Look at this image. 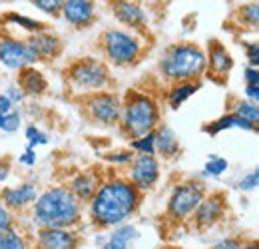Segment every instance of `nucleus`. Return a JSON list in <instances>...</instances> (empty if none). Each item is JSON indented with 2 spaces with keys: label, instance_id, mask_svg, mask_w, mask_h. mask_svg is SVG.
Wrapping results in <instances>:
<instances>
[{
  "label": "nucleus",
  "instance_id": "c756f323",
  "mask_svg": "<svg viewBox=\"0 0 259 249\" xmlns=\"http://www.w3.org/2000/svg\"><path fill=\"white\" fill-rule=\"evenodd\" d=\"M24 138H26V146H30V148H38V146H46L48 144V134L44 130H40L36 124L26 126Z\"/></svg>",
  "mask_w": 259,
  "mask_h": 249
},
{
  "label": "nucleus",
  "instance_id": "cd10ccee",
  "mask_svg": "<svg viewBox=\"0 0 259 249\" xmlns=\"http://www.w3.org/2000/svg\"><path fill=\"white\" fill-rule=\"evenodd\" d=\"M130 150L136 156H156V132L130 140Z\"/></svg>",
  "mask_w": 259,
  "mask_h": 249
},
{
  "label": "nucleus",
  "instance_id": "423d86ee",
  "mask_svg": "<svg viewBox=\"0 0 259 249\" xmlns=\"http://www.w3.org/2000/svg\"><path fill=\"white\" fill-rule=\"evenodd\" d=\"M64 82L70 94L80 98V96L100 92V90H112L114 76H112L110 64L104 62L102 58L80 56L66 64Z\"/></svg>",
  "mask_w": 259,
  "mask_h": 249
},
{
  "label": "nucleus",
  "instance_id": "39448f33",
  "mask_svg": "<svg viewBox=\"0 0 259 249\" xmlns=\"http://www.w3.org/2000/svg\"><path fill=\"white\" fill-rule=\"evenodd\" d=\"M98 50L102 60L116 68H130L136 66L144 58L148 50L146 34L128 30L122 26H112L102 30L98 38Z\"/></svg>",
  "mask_w": 259,
  "mask_h": 249
},
{
  "label": "nucleus",
  "instance_id": "37998d69",
  "mask_svg": "<svg viewBox=\"0 0 259 249\" xmlns=\"http://www.w3.org/2000/svg\"><path fill=\"white\" fill-rule=\"evenodd\" d=\"M245 98L259 106V86H245Z\"/></svg>",
  "mask_w": 259,
  "mask_h": 249
},
{
  "label": "nucleus",
  "instance_id": "9d476101",
  "mask_svg": "<svg viewBox=\"0 0 259 249\" xmlns=\"http://www.w3.org/2000/svg\"><path fill=\"white\" fill-rule=\"evenodd\" d=\"M227 197L224 191H207L199 208L190 219V227L195 231H209L220 225L227 216Z\"/></svg>",
  "mask_w": 259,
  "mask_h": 249
},
{
  "label": "nucleus",
  "instance_id": "f8f14e48",
  "mask_svg": "<svg viewBox=\"0 0 259 249\" xmlns=\"http://www.w3.org/2000/svg\"><path fill=\"white\" fill-rule=\"evenodd\" d=\"M34 249H80L84 237L80 229L68 227H44L34 229Z\"/></svg>",
  "mask_w": 259,
  "mask_h": 249
},
{
  "label": "nucleus",
  "instance_id": "b1692460",
  "mask_svg": "<svg viewBox=\"0 0 259 249\" xmlns=\"http://www.w3.org/2000/svg\"><path fill=\"white\" fill-rule=\"evenodd\" d=\"M0 20H2L6 26H10V28H18V30H22L26 36L36 34V32L48 30V24H46V22L36 20V18H30V16H26V14H20V12H14V10L2 14Z\"/></svg>",
  "mask_w": 259,
  "mask_h": 249
},
{
  "label": "nucleus",
  "instance_id": "473e14b6",
  "mask_svg": "<svg viewBox=\"0 0 259 249\" xmlns=\"http://www.w3.org/2000/svg\"><path fill=\"white\" fill-rule=\"evenodd\" d=\"M20 126H22V114L14 108L12 112L4 114L2 126H0V132H4V134H16V132L20 130Z\"/></svg>",
  "mask_w": 259,
  "mask_h": 249
},
{
  "label": "nucleus",
  "instance_id": "4be33fe9",
  "mask_svg": "<svg viewBox=\"0 0 259 249\" xmlns=\"http://www.w3.org/2000/svg\"><path fill=\"white\" fill-rule=\"evenodd\" d=\"M201 82H176V84H167L165 92H163V100L171 110L182 108L197 90H199Z\"/></svg>",
  "mask_w": 259,
  "mask_h": 249
},
{
  "label": "nucleus",
  "instance_id": "f3484780",
  "mask_svg": "<svg viewBox=\"0 0 259 249\" xmlns=\"http://www.w3.org/2000/svg\"><path fill=\"white\" fill-rule=\"evenodd\" d=\"M60 16L76 30L90 28L98 18V8L94 0H64Z\"/></svg>",
  "mask_w": 259,
  "mask_h": 249
},
{
  "label": "nucleus",
  "instance_id": "e433bc0d",
  "mask_svg": "<svg viewBox=\"0 0 259 249\" xmlns=\"http://www.w3.org/2000/svg\"><path fill=\"white\" fill-rule=\"evenodd\" d=\"M4 94L10 98V102L14 104V106H18V104H22L24 100H26V94L22 92V88L16 84V82H10L8 86H6V90H4Z\"/></svg>",
  "mask_w": 259,
  "mask_h": 249
},
{
  "label": "nucleus",
  "instance_id": "79ce46f5",
  "mask_svg": "<svg viewBox=\"0 0 259 249\" xmlns=\"http://www.w3.org/2000/svg\"><path fill=\"white\" fill-rule=\"evenodd\" d=\"M14 108H16V106L10 102V98L4 92L0 94V112H2V114H8V112H12Z\"/></svg>",
  "mask_w": 259,
  "mask_h": 249
},
{
  "label": "nucleus",
  "instance_id": "9b49d317",
  "mask_svg": "<svg viewBox=\"0 0 259 249\" xmlns=\"http://www.w3.org/2000/svg\"><path fill=\"white\" fill-rule=\"evenodd\" d=\"M124 176L140 193L146 195L158 186L162 178V159L158 156H134Z\"/></svg>",
  "mask_w": 259,
  "mask_h": 249
},
{
  "label": "nucleus",
  "instance_id": "7c9ffc66",
  "mask_svg": "<svg viewBox=\"0 0 259 249\" xmlns=\"http://www.w3.org/2000/svg\"><path fill=\"white\" fill-rule=\"evenodd\" d=\"M134 152L126 148V150H116V152H108L104 159L108 161V163H112L114 168H128L130 163H132V159H134Z\"/></svg>",
  "mask_w": 259,
  "mask_h": 249
},
{
  "label": "nucleus",
  "instance_id": "72a5a7b5",
  "mask_svg": "<svg viewBox=\"0 0 259 249\" xmlns=\"http://www.w3.org/2000/svg\"><path fill=\"white\" fill-rule=\"evenodd\" d=\"M237 187H239L241 191H251V189L259 187V168L251 170V172H247V174L239 180Z\"/></svg>",
  "mask_w": 259,
  "mask_h": 249
},
{
  "label": "nucleus",
  "instance_id": "a18cd8bd",
  "mask_svg": "<svg viewBox=\"0 0 259 249\" xmlns=\"http://www.w3.org/2000/svg\"><path fill=\"white\" fill-rule=\"evenodd\" d=\"M2 118H4V114H2V112H0V126H2Z\"/></svg>",
  "mask_w": 259,
  "mask_h": 249
},
{
  "label": "nucleus",
  "instance_id": "412c9836",
  "mask_svg": "<svg viewBox=\"0 0 259 249\" xmlns=\"http://www.w3.org/2000/svg\"><path fill=\"white\" fill-rule=\"evenodd\" d=\"M245 130V132H253V134H259V128L255 126L247 124L243 118H239L237 114H233V112H227L224 116H220V118H215V120H211V122H207V124L203 126L201 130L207 134V136H218L220 132H226V130Z\"/></svg>",
  "mask_w": 259,
  "mask_h": 249
},
{
  "label": "nucleus",
  "instance_id": "c9c22d12",
  "mask_svg": "<svg viewBox=\"0 0 259 249\" xmlns=\"http://www.w3.org/2000/svg\"><path fill=\"white\" fill-rule=\"evenodd\" d=\"M18 221H16V216L0 201V229H10V227H16Z\"/></svg>",
  "mask_w": 259,
  "mask_h": 249
},
{
  "label": "nucleus",
  "instance_id": "ea45409f",
  "mask_svg": "<svg viewBox=\"0 0 259 249\" xmlns=\"http://www.w3.org/2000/svg\"><path fill=\"white\" fill-rule=\"evenodd\" d=\"M36 159H38V156H36V148L26 146V150L18 156V163L24 165V168H34V165H36Z\"/></svg>",
  "mask_w": 259,
  "mask_h": 249
},
{
  "label": "nucleus",
  "instance_id": "7ed1b4c3",
  "mask_svg": "<svg viewBox=\"0 0 259 249\" xmlns=\"http://www.w3.org/2000/svg\"><path fill=\"white\" fill-rule=\"evenodd\" d=\"M207 70V54L195 42H174L165 46L160 60L158 74L163 82H201Z\"/></svg>",
  "mask_w": 259,
  "mask_h": 249
},
{
  "label": "nucleus",
  "instance_id": "bb28decb",
  "mask_svg": "<svg viewBox=\"0 0 259 249\" xmlns=\"http://www.w3.org/2000/svg\"><path fill=\"white\" fill-rule=\"evenodd\" d=\"M235 20L245 28H259V0L241 4L235 12Z\"/></svg>",
  "mask_w": 259,
  "mask_h": 249
},
{
  "label": "nucleus",
  "instance_id": "6e6552de",
  "mask_svg": "<svg viewBox=\"0 0 259 249\" xmlns=\"http://www.w3.org/2000/svg\"><path fill=\"white\" fill-rule=\"evenodd\" d=\"M80 102V110L88 124L96 128H118L122 120V108L124 100L122 94L116 90H100L94 94H86L76 98Z\"/></svg>",
  "mask_w": 259,
  "mask_h": 249
},
{
  "label": "nucleus",
  "instance_id": "a211bd4d",
  "mask_svg": "<svg viewBox=\"0 0 259 249\" xmlns=\"http://www.w3.org/2000/svg\"><path fill=\"white\" fill-rule=\"evenodd\" d=\"M104 180V174H100L96 168H88V170H78L70 176V180L66 182V186L70 187V191L86 205L94 193L98 191V187Z\"/></svg>",
  "mask_w": 259,
  "mask_h": 249
},
{
  "label": "nucleus",
  "instance_id": "ddd939ff",
  "mask_svg": "<svg viewBox=\"0 0 259 249\" xmlns=\"http://www.w3.org/2000/svg\"><path fill=\"white\" fill-rule=\"evenodd\" d=\"M110 10L114 18L122 24V28L146 34L150 18L146 8L138 0H110Z\"/></svg>",
  "mask_w": 259,
  "mask_h": 249
},
{
  "label": "nucleus",
  "instance_id": "0eeeda50",
  "mask_svg": "<svg viewBox=\"0 0 259 249\" xmlns=\"http://www.w3.org/2000/svg\"><path fill=\"white\" fill-rule=\"evenodd\" d=\"M207 191L209 189L205 186V182L199 178H188V180L178 182L167 195L163 219L169 225H188L195 210L207 195Z\"/></svg>",
  "mask_w": 259,
  "mask_h": 249
},
{
  "label": "nucleus",
  "instance_id": "4c0bfd02",
  "mask_svg": "<svg viewBox=\"0 0 259 249\" xmlns=\"http://www.w3.org/2000/svg\"><path fill=\"white\" fill-rule=\"evenodd\" d=\"M245 56H247L249 66L259 68V40H255V42H245Z\"/></svg>",
  "mask_w": 259,
  "mask_h": 249
},
{
  "label": "nucleus",
  "instance_id": "aec40b11",
  "mask_svg": "<svg viewBox=\"0 0 259 249\" xmlns=\"http://www.w3.org/2000/svg\"><path fill=\"white\" fill-rule=\"evenodd\" d=\"M182 154V144L174 128L167 124H160L156 130V156L165 161H171Z\"/></svg>",
  "mask_w": 259,
  "mask_h": 249
},
{
  "label": "nucleus",
  "instance_id": "c85d7f7f",
  "mask_svg": "<svg viewBox=\"0 0 259 249\" xmlns=\"http://www.w3.org/2000/svg\"><path fill=\"white\" fill-rule=\"evenodd\" d=\"M227 170H229V161H227L226 157L211 154V156L207 157V161L203 163L201 176L203 178H222Z\"/></svg>",
  "mask_w": 259,
  "mask_h": 249
},
{
  "label": "nucleus",
  "instance_id": "a878e982",
  "mask_svg": "<svg viewBox=\"0 0 259 249\" xmlns=\"http://www.w3.org/2000/svg\"><path fill=\"white\" fill-rule=\"evenodd\" d=\"M229 112L237 114V116H239V118H243L247 124L259 128V106L257 104H253V102H249L247 98L233 100V104H231Z\"/></svg>",
  "mask_w": 259,
  "mask_h": 249
},
{
  "label": "nucleus",
  "instance_id": "f704fd0d",
  "mask_svg": "<svg viewBox=\"0 0 259 249\" xmlns=\"http://www.w3.org/2000/svg\"><path fill=\"white\" fill-rule=\"evenodd\" d=\"M245 237L241 235H231V237H224L220 241H215L209 249H241V243H243Z\"/></svg>",
  "mask_w": 259,
  "mask_h": 249
},
{
  "label": "nucleus",
  "instance_id": "2eb2a0df",
  "mask_svg": "<svg viewBox=\"0 0 259 249\" xmlns=\"http://www.w3.org/2000/svg\"><path fill=\"white\" fill-rule=\"evenodd\" d=\"M205 54H207V70H205V76L218 84H224L233 66L235 60L231 56V52L226 48V44H222L220 40H209L207 42V48H205Z\"/></svg>",
  "mask_w": 259,
  "mask_h": 249
},
{
  "label": "nucleus",
  "instance_id": "dca6fc26",
  "mask_svg": "<svg viewBox=\"0 0 259 249\" xmlns=\"http://www.w3.org/2000/svg\"><path fill=\"white\" fill-rule=\"evenodd\" d=\"M26 38V44L32 52L36 64L42 62H52L56 58H60L62 50H64V44H62V38L58 34L50 30H42L30 34V36H24Z\"/></svg>",
  "mask_w": 259,
  "mask_h": 249
},
{
  "label": "nucleus",
  "instance_id": "c03bdc74",
  "mask_svg": "<svg viewBox=\"0 0 259 249\" xmlns=\"http://www.w3.org/2000/svg\"><path fill=\"white\" fill-rule=\"evenodd\" d=\"M241 249H259V239L257 237H253V239H243V243H241Z\"/></svg>",
  "mask_w": 259,
  "mask_h": 249
},
{
  "label": "nucleus",
  "instance_id": "58836bf2",
  "mask_svg": "<svg viewBox=\"0 0 259 249\" xmlns=\"http://www.w3.org/2000/svg\"><path fill=\"white\" fill-rule=\"evenodd\" d=\"M12 176V159L8 156H0V187Z\"/></svg>",
  "mask_w": 259,
  "mask_h": 249
},
{
  "label": "nucleus",
  "instance_id": "4468645a",
  "mask_svg": "<svg viewBox=\"0 0 259 249\" xmlns=\"http://www.w3.org/2000/svg\"><path fill=\"white\" fill-rule=\"evenodd\" d=\"M38 186L34 182H20L16 186H2L0 187V201L14 214H26L30 212L34 201L38 199Z\"/></svg>",
  "mask_w": 259,
  "mask_h": 249
},
{
  "label": "nucleus",
  "instance_id": "a19ab883",
  "mask_svg": "<svg viewBox=\"0 0 259 249\" xmlns=\"http://www.w3.org/2000/svg\"><path fill=\"white\" fill-rule=\"evenodd\" d=\"M243 80H245V86H259V68H255V66H245Z\"/></svg>",
  "mask_w": 259,
  "mask_h": 249
},
{
  "label": "nucleus",
  "instance_id": "f257e3e1",
  "mask_svg": "<svg viewBox=\"0 0 259 249\" xmlns=\"http://www.w3.org/2000/svg\"><path fill=\"white\" fill-rule=\"evenodd\" d=\"M144 201V193H140L128 182L124 174H108L94 193V197L86 203L88 223L98 229H114L118 225L128 223L134 218Z\"/></svg>",
  "mask_w": 259,
  "mask_h": 249
},
{
  "label": "nucleus",
  "instance_id": "f03ea898",
  "mask_svg": "<svg viewBox=\"0 0 259 249\" xmlns=\"http://www.w3.org/2000/svg\"><path fill=\"white\" fill-rule=\"evenodd\" d=\"M28 214L34 229H44V227L80 229L86 218V205L70 191L66 184H58L42 189Z\"/></svg>",
  "mask_w": 259,
  "mask_h": 249
},
{
  "label": "nucleus",
  "instance_id": "1a4fd4ad",
  "mask_svg": "<svg viewBox=\"0 0 259 249\" xmlns=\"http://www.w3.org/2000/svg\"><path fill=\"white\" fill-rule=\"evenodd\" d=\"M0 66L10 72H20L28 66H36L26 38L14 36L8 30H0Z\"/></svg>",
  "mask_w": 259,
  "mask_h": 249
},
{
  "label": "nucleus",
  "instance_id": "2f4dec72",
  "mask_svg": "<svg viewBox=\"0 0 259 249\" xmlns=\"http://www.w3.org/2000/svg\"><path fill=\"white\" fill-rule=\"evenodd\" d=\"M28 2L46 16H60L64 6V0H28Z\"/></svg>",
  "mask_w": 259,
  "mask_h": 249
},
{
  "label": "nucleus",
  "instance_id": "393cba45",
  "mask_svg": "<svg viewBox=\"0 0 259 249\" xmlns=\"http://www.w3.org/2000/svg\"><path fill=\"white\" fill-rule=\"evenodd\" d=\"M0 249H34L32 233H26L18 225L0 229Z\"/></svg>",
  "mask_w": 259,
  "mask_h": 249
},
{
  "label": "nucleus",
  "instance_id": "20e7f679",
  "mask_svg": "<svg viewBox=\"0 0 259 249\" xmlns=\"http://www.w3.org/2000/svg\"><path fill=\"white\" fill-rule=\"evenodd\" d=\"M124 108H122V120L120 130L122 134L134 140L140 136H146L150 132H156L162 124V104L152 92L130 88L122 96Z\"/></svg>",
  "mask_w": 259,
  "mask_h": 249
},
{
  "label": "nucleus",
  "instance_id": "6ab92c4d",
  "mask_svg": "<svg viewBox=\"0 0 259 249\" xmlns=\"http://www.w3.org/2000/svg\"><path fill=\"white\" fill-rule=\"evenodd\" d=\"M16 84L22 88L26 98H40L48 90V80H46L44 72L38 66H28V68L20 70L18 78H16Z\"/></svg>",
  "mask_w": 259,
  "mask_h": 249
},
{
  "label": "nucleus",
  "instance_id": "5701e85b",
  "mask_svg": "<svg viewBox=\"0 0 259 249\" xmlns=\"http://www.w3.org/2000/svg\"><path fill=\"white\" fill-rule=\"evenodd\" d=\"M138 239V227L132 223H124L112 229V233L104 239L98 249H130V245Z\"/></svg>",
  "mask_w": 259,
  "mask_h": 249
}]
</instances>
